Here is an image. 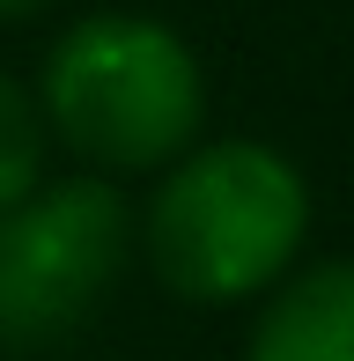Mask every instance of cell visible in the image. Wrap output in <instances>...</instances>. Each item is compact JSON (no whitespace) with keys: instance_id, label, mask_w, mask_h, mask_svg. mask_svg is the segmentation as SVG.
Returning a JSON list of instances; mask_svg holds the SVG:
<instances>
[{"instance_id":"cell-2","label":"cell","mask_w":354,"mask_h":361,"mask_svg":"<svg viewBox=\"0 0 354 361\" xmlns=\"http://www.w3.org/2000/svg\"><path fill=\"white\" fill-rule=\"evenodd\" d=\"M44 133L67 140L89 177L170 170L200 147L207 126V67L192 37L140 8H96L52 37L37 74Z\"/></svg>"},{"instance_id":"cell-4","label":"cell","mask_w":354,"mask_h":361,"mask_svg":"<svg viewBox=\"0 0 354 361\" xmlns=\"http://www.w3.org/2000/svg\"><path fill=\"white\" fill-rule=\"evenodd\" d=\"M244 361H354V258H310L259 302Z\"/></svg>"},{"instance_id":"cell-1","label":"cell","mask_w":354,"mask_h":361,"mask_svg":"<svg viewBox=\"0 0 354 361\" xmlns=\"http://www.w3.org/2000/svg\"><path fill=\"white\" fill-rule=\"evenodd\" d=\"M310 243V177L273 140H200L140 214V251L177 302H266Z\"/></svg>"},{"instance_id":"cell-3","label":"cell","mask_w":354,"mask_h":361,"mask_svg":"<svg viewBox=\"0 0 354 361\" xmlns=\"http://www.w3.org/2000/svg\"><path fill=\"white\" fill-rule=\"evenodd\" d=\"M133 207L111 177H44L0 214V347H52L82 332L126 273Z\"/></svg>"},{"instance_id":"cell-5","label":"cell","mask_w":354,"mask_h":361,"mask_svg":"<svg viewBox=\"0 0 354 361\" xmlns=\"http://www.w3.org/2000/svg\"><path fill=\"white\" fill-rule=\"evenodd\" d=\"M44 111H37V89H23L8 67H0V214L23 207L30 192L44 185Z\"/></svg>"},{"instance_id":"cell-6","label":"cell","mask_w":354,"mask_h":361,"mask_svg":"<svg viewBox=\"0 0 354 361\" xmlns=\"http://www.w3.org/2000/svg\"><path fill=\"white\" fill-rule=\"evenodd\" d=\"M52 0H0V23H23V15H44Z\"/></svg>"}]
</instances>
